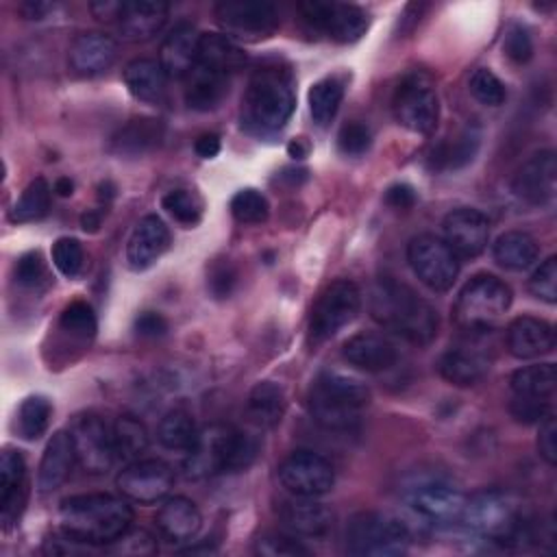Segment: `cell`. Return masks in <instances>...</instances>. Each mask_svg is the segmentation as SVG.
Returning a JSON list of instances; mask_svg holds the SVG:
<instances>
[{"instance_id":"obj_46","label":"cell","mask_w":557,"mask_h":557,"mask_svg":"<svg viewBox=\"0 0 557 557\" xmlns=\"http://www.w3.org/2000/svg\"><path fill=\"white\" fill-rule=\"evenodd\" d=\"M259 440L250 433H242L237 429H233L231 440H228V448H226V459H224V470L222 472H242L248 470L252 466V461L259 455Z\"/></svg>"},{"instance_id":"obj_25","label":"cell","mask_w":557,"mask_h":557,"mask_svg":"<svg viewBox=\"0 0 557 557\" xmlns=\"http://www.w3.org/2000/svg\"><path fill=\"white\" fill-rule=\"evenodd\" d=\"M170 7L165 2L152 0H126L120 4L117 13V30L126 41H146L154 37L165 20Z\"/></svg>"},{"instance_id":"obj_58","label":"cell","mask_w":557,"mask_h":557,"mask_svg":"<svg viewBox=\"0 0 557 557\" xmlns=\"http://www.w3.org/2000/svg\"><path fill=\"white\" fill-rule=\"evenodd\" d=\"M385 205L396 211H409L416 205V189L409 183H396L387 187Z\"/></svg>"},{"instance_id":"obj_7","label":"cell","mask_w":557,"mask_h":557,"mask_svg":"<svg viewBox=\"0 0 557 557\" xmlns=\"http://www.w3.org/2000/svg\"><path fill=\"white\" fill-rule=\"evenodd\" d=\"M409 542L407 524L383 511H359L346 527V548L361 557L405 555Z\"/></svg>"},{"instance_id":"obj_19","label":"cell","mask_w":557,"mask_h":557,"mask_svg":"<svg viewBox=\"0 0 557 557\" xmlns=\"http://www.w3.org/2000/svg\"><path fill=\"white\" fill-rule=\"evenodd\" d=\"M557 165L553 150L531 154L513 174L511 191L529 205H546L555 196Z\"/></svg>"},{"instance_id":"obj_16","label":"cell","mask_w":557,"mask_h":557,"mask_svg":"<svg viewBox=\"0 0 557 557\" xmlns=\"http://www.w3.org/2000/svg\"><path fill=\"white\" fill-rule=\"evenodd\" d=\"M120 494L139 505H152L168 496L174 485V470L161 459L131 461L115 479Z\"/></svg>"},{"instance_id":"obj_35","label":"cell","mask_w":557,"mask_h":557,"mask_svg":"<svg viewBox=\"0 0 557 557\" xmlns=\"http://www.w3.org/2000/svg\"><path fill=\"white\" fill-rule=\"evenodd\" d=\"M196 63L231 76L246 65V54L226 35L202 33L200 44H198V61Z\"/></svg>"},{"instance_id":"obj_34","label":"cell","mask_w":557,"mask_h":557,"mask_svg":"<svg viewBox=\"0 0 557 557\" xmlns=\"http://www.w3.org/2000/svg\"><path fill=\"white\" fill-rule=\"evenodd\" d=\"M165 81L168 74L154 59H133L124 67V85L141 102H159L165 96Z\"/></svg>"},{"instance_id":"obj_1","label":"cell","mask_w":557,"mask_h":557,"mask_svg":"<svg viewBox=\"0 0 557 557\" xmlns=\"http://www.w3.org/2000/svg\"><path fill=\"white\" fill-rule=\"evenodd\" d=\"M368 305L381 326L416 346H426L437 335V311L407 283L392 276L379 278L370 287Z\"/></svg>"},{"instance_id":"obj_12","label":"cell","mask_w":557,"mask_h":557,"mask_svg":"<svg viewBox=\"0 0 557 557\" xmlns=\"http://www.w3.org/2000/svg\"><path fill=\"white\" fill-rule=\"evenodd\" d=\"M407 261L413 274L433 292L450 289L459 274V257L442 237L431 233L416 235L409 242Z\"/></svg>"},{"instance_id":"obj_52","label":"cell","mask_w":557,"mask_h":557,"mask_svg":"<svg viewBox=\"0 0 557 557\" xmlns=\"http://www.w3.org/2000/svg\"><path fill=\"white\" fill-rule=\"evenodd\" d=\"M529 292L548 305L557 302V259L555 257H548L546 261H542L540 268L531 274Z\"/></svg>"},{"instance_id":"obj_3","label":"cell","mask_w":557,"mask_h":557,"mask_svg":"<svg viewBox=\"0 0 557 557\" xmlns=\"http://www.w3.org/2000/svg\"><path fill=\"white\" fill-rule=\"evenodd\" d=\"M59 522L81 544H113L131 529L133 509L113 494H76L61 500Z\"/></svg>"},{"instance_id":"obj_44","label":"cell","mask_w":557,"mask_h":557,"mask_svg":"<svg viewBox=\"0 0 557 557\" xmlns=\"http://www.w3.org/2000/svg\"><path fill=\"white\" fill-rule=\"evenodd\" d=\"M59 329L70 335L72 339H78V342H89L94 335H96V313L91 309L89 302L85 300H74L70 302L63 311H61V318H59Z\"/></svg>"},{"instance_id":"obj_9","label":"cell","mask_w":557,"mask_h":557,"mask_svg":"<svg viewBox=\"0 0 557 557\" xmlns=\"http://www.w3.org/2000/svg\"><path fill=\"white\" fill-rule=\"evenodd\" d=\"M392 113L411 133H433L440 117V98L433 81L418 70L405 74L394 89Z\"/></svg>"},{"instance_id":"obj_55","label":"cell","mask_w":557,"mask_h":557,"mask_svg":"<svg viewBox=\"0 0 557 557\" xmlns=\"http://www.w3.org/2000/svg\"><path fill=\"white\" fill-rule=\"evenodd\" d=\"M503 50L513 63H518V65L527 63L533 57V41H531L529 30L520 24H511L505 33Z\"/></svg>"},{"instance_id":"obj_56","label":"cell","mask_w":557,"mask_h":557,"mask_svg":"<svg viewBox=\"0 0 557 557\" xmlns=\"http://www.w3.org/2000/svg\"><path fill=\"white\" fill-rule=\"evenodd\" d=\"M509 413L513 416L516 422H524V424L542 422L550 413V400L513 396V400L509 403Z\"/></svg>"},{"instance_id":"obj_38","label":"cell","mask_w":557,"mask_h":557,"mask_svg":"<svg viewBox=\"0 0 557 557\" xmlns=\"http://www.w3.org/2000/svg\"><path fill=\"white\" fill-rule=\"evenodd\" d=\"M513 396L524 398H546L550 400L557 385V372L553 363H535L520 368L509 379Z\"/></svg>"},{"instance_id":"obj_33","label":"cell","mask_w":557,"mask_h":557,"mask_svg":"<svg viewBox=\"0 0 557 557\" xmlns=\"http://www.w3.org/2000/svg\"><path fill=\"white\" fill-rule=\"evenodd\" d=\"M163 137V124L157 117H133L111 139V150L124 157H141L159 146Z\"/></svg>"},{"instance_id":"obj_29","label":"cell","mask_w":557,"mask_h":557,"mask_svg":"<svg viewBox=\"0 0 557 557\" xmlns=\"http://www.w3.org/2000/svg\"><path fill=\"white\" fill-rule=\"evenodd\" d=\"M202 524V516L194 500L185 496H170L157 511V529L170 542L191 540Z\"/></svg>"},{"instance_id":"obj_17","label":"cell","mask_w":557,"mask_h":557,"mask_svg":"<svg viewBox=\"0 0 557 557\" xmlns=\"http://www.w3.org/2000/svg\"><path fill=\"white\" fill-rule=\"evenodd\" d=\"M468 337L457 344L450 346L437 361L440 374L457 385V387H470L476 385L492 366V357L487 355L485 346L479 344V337L485 333H466Z\"/></svg>"},{"instance_id":"obj_61","label":"cell","mask_w":557,"mask_h":557,"mask_svg":"<svg viewBox=\"0 0 557 557\" xmlns=\"http://www.w3.org/2000/svg\"><path fill=\"white\" fill-rule=\"evenodd\" d=\"M120 4H122V2H113V0L91 2V13H94L98 20H102V22H113V20H117Z\"/></svg>"},{"instance_id":"obj_48","label":"cell","mask_w":557,"mask_h":557,"mask_svg":"<svg viewBox=\"0 0 557 557\" xmlns=\"http://www.w3.org/2000/svg\"><path fill=\"white\" fill-rule=\"evenodd\" d=\"M470 94L485 107H500L507 98L503 81L487 67H476L468 78Z\"/></svg>"},{"instance_id":"obj_6","label":"cell","mask_w":557,"mask_h":557,"mask_svg":"<svg viewBox=\"0 0 557 557\" xmlns=\"http://www.w3.org/2000/svg\"><path fill=\"white\" fill-rule=\"evenodd\" d=\"M511 305V287L494 274L472 276L455 302V322L463 333H490Z\"/></svg>"},{"instance_id":"obj_26","label":"cell","mask_w":557,"mask_h":557,"mask_svg":"<svg viewBox=\"0 0 557 557\" xmlns=\"http://www.w3.org/2000/svg\"><path fill=\"white\" fill-rule=\"evenodd\" d=\"M507 348L516 359H535L555 348V331L553 324L533 318L520 315L507 326Z\"/></svg>"},{"instance_id":"obj_53","label":"cell","mask_w":557,"mask_h":557,"mask_svg":"<svg viewBox=\"0 0 557 557\" xmlns=\"http://www.w3.org/2000/svg\"><path fill=\"white\" fill-rule=\"evenodd\" d=\"M235 283H237V272L228 259H218L209 265L207 289L211 292L213 298H218V300L228 298L235 289Z\"/></svg>"},{"instance_id":"obj_47","label":"cell","mask_w":557,"mask_h":557,"mask_svg":"<svg viewBox=\"0 0 557 557\" xmlns=\"http://www.w3.org/2000/svg\"><path fill=\"white\" fill-rule=\"evenodd\" d=\"M161 207L183 226H194L200 222L202 202L189 189H172L161 198Z\"/></svg>"},{"instance_id":"obj_43","label":"cell","mask_w":557,"mask_h":557,"mask_svg":"<svg viewBox=\"0 0 557 557\" xmlns=\"http://www.w3.org/2000/svg\"><path fill=\"white\" fill-rule=\"evenodd\" d=\"M50 416H52V405L46 396L35 394L24 398L17 411V433L24 440H39L50 424Z\"/></svg>"},{"instance_id":"obj_37","label":"cell","mask_w":557,"mask_h":557,"mask_svg":"<svg viewBox=\"0 0 557 557\" xmlns=\"http://www.w3.org/2000/svg\"><path fill=\"white\" fill-rule=\"evenodd\" d=\"M285 413V392L274 381H261L250 389L248 396V418L261 426L270 429L281 422Z\"/></svg>"},{"instance_id":"obj_15","label":"cell","mask_w":557,"mask_h":557,"mask_svg":"<svg viewBox=\"0 0 557 557\" xmlns=\"http://www.w3.org/2000/svg\"><path fill=\"white\" fill-rule=\"evenodd\" d=\"M70 437L74 444L76 461L91 474L107 472L117 459L113 433L107 422L96 413L78 416L70 429Z\"/></svg>"},{"instance_id":"obj_62","label":"cell","mask_w":557,"mask_h":557,"mask_svg":"<svg viewBox=\"0 0 557 557\" xmlns=\"http://www.w3.org/2000/svg\"><path fill=\"white\" fill-rule=\"evenodd\" d=\"M100 222H102V218L98 211H85L81 215V226L85 233H96L100 228Z\"/></svg>"},{"instance_id":"obj_59","label":"cell","mask_w":557,"mask_h":557,"mask_svg":"<svg viewBox=\"0 0 557 557\" xmlns=\"http://www.w3.org/2000/svg\"><path fill=\"white\" fill-rule=\"evenodd\" d=\"M135 331L141 337H161L168 331V320L157 311H144L135 320Z\"/></svg>"},{"instance_id":"obj_32","label":"cell","mask_w":557,"mask_h":557,"mask_svg":"<svg viewBox=\"0 0 557 557\" xmlns=\"http://www.w3.org/2000/svg\"><path fill=\"white\" fill-rule=\"evenodd\" d=\"M479 144H481V133L474 126H468L459 131L455 137H446L440 144H435L426 157V165L433 172L459 170L474 159Z\"/></svg>"},{"instance_id":"obj_28","label":"cell","mask_w":557,"mask_h":557,"mask_svg":"<svg viewBox=\"0 0 557 557\" xmlns=\"http://www.w3.org/2000/svg\"><path fill=\"white\" fill-rule=\"evenodd\" d=\"M342 355L350 366H355L363 372L389 370L398 359L394 344L387 337L376 335V333L352 335L350 339L344 342Z\"/></svg>"},{"instance_id":"obj_50","label":"cell","mask_w":557,"mask_h":557,"mask_svg":"<svg viewBox=\"0 0 557 557\" xmlns=\"http://www.w3.org/2000/svg\"><path fill=\"white\" fill-rule=\"evenodd\" d=\"M255 553L263 557H302L311 550L285 533H265L257 540Z\"/></svg>"},{"instance_id":"obj_20","label":"cell","mask_w":557,"mask_h":557,"mask_svg":"<svg viewBox=\"0 0 557 557\" xmlns=\"http://www.w3.org/2000/svg\"><path fill=\"white\" fill-rule=\"evenodd\" d=\"M233 429L224 424H211L198 431L194 446L187 450L183 470L187 479H205L224 470L226 448Z\"/></svg>"},{"instance_id":"obj_60","label":"cell","mask_w":557,"mask_h":557,"mask_svg":"<svg viewBox=\"0 0 557 557\" xmlns=\"http://www.w3.org/2000/svg\"><path fill=\"white\" fill-rule=\"evenodd\" d=\"M194 150L198 157L202 159H213L220 152V137L215 133H202L196 141H194Z\"/></svg>"},{"instance_id":"obj_45","label":"cell","mask_w":557,"mask_h":557,"mask_svg":"<svg viewBox=\"0 0 557 557\" xmlns=\"http://www.w3.org/2000/svg\"><path fill=\"white\" fill-rule=\"evenodd\" d=\"M231 213L239 224H261L270 215V205L261 191L246 187L231 198Z\"/></svg>"},{"instance_id":"obj_4","label":"cell","mask_w":557,"mask_h":557,"mask_svg":"<svg viewBox=\"0 0 557 557\" xmlns=\"http://www.w3.org/2000/svg\"><path fill=\"white\" fill-rule=\"evenodd\" d=\"M461 522L468 531L494 544L509 546L531 540V520L522 505L500 490H483L466 498Z\"/></svg>"},{"instance_id":"obj_14","label":"cell","mask_w":557,"mask_h":557,"mask_svg":"<svg viewBox=\"0 0 557 557\" xmlns=\"http://www.w3.org/2000/svg\"><path fill=\"white\" fill-rule=\"evenodd\" d=\"M281 485L294 496L318 498L333 490V466L313 450H296L278 466Z\"/></svg>"},{"instance_id":"obj_27","label":"cell","mask_w":557,"mask_h":557,"mask_svg":"<svg viewBox=\"0 0 557 557\" xmlns=\"http://www.w3.org/2000/svg\"><path fill=\"white\" fill-rule=\"evenodd\" d=\"M117 54V44L113 37L91 30V33H81L72 46H70V67L81 74V76H96L109 70L115 61Z\"/></svg>"},{"instance_id":"obj_63","label":"cell","mask_w":557,"mask_h":557,"mask_svg":"<svg viewBox=\"0 0 557 557\" xmlns=\"http://www.w3.org/2000/svg\"><path fill=\"white\" fill-rule=\"evenodd\" d=\"M54 194L57 196H61V198H67V196H72L74 194V183H72V178H67V176H61V178H57L54 181Z\"/></svg>"},{"instance_id":"obj_18","label":"cell","mask_w":557,"mask_h":557,"mask_svg":"<svg viewBox=\"0 0 557 557\" xmlns=\"http://www.w3.org/2000/svg\"><path fill=\"white\" fill-rule=\"evenodd\" d=\"M442 231L450 250L463 259L479 257L490 242V222L479 209L472 207L453 209L444 218Z\"/></svg>"},{"instance_id":"obj_57","label":"cell","mask_w":557,"mask_h":557,"mask_svg":"<svg viewBox=\"0 0 557 557\" xmlns=\"http://www.w3.org/2000/svg\"><path fill=\"white\" fill-rule=\"evenodd\" d=\"M537 450H540V457H542L548 466H555V463H557V424H555V416H553V413H548V416L540 422Z\"/></svg>"},{"instance_id":"obj_39","label":"cell","mask_w":557,"mask_h":557,"mask_svg":"<svg viewBox=\"0 0 557 557\" xmlns=\"http://www.w3.org/2000/svg\"><path fill=\"white\" fill-rule=\"evenodd\" d=\"M344 98V81L339 76H324L309 89V113L318 126L331 124Z\"/></svg>"},{"instance_id":"obj_21","label":"cell","mask_w":557,"mask_h":557,"mask_svg":"<svg viewBox=\"0 0 557 557\" xmlns=\"http://www.w3.org/2000/svg\"><path fill=\"white\" fill-rule=\"evenodd\" d=\"M26 461L20 450L4 448L0 455V520L9 529L26 505Z\"/></svg>"},{"instance_id":"obj_22","label":"cell","mask_w":557,"mask_h":557,"mask_svg":"<svg viewBox=\"0 0 557 557\" xmlns=\"http://www.w3.org/2000/svg\"><path fill=\"white\" fill-rule=\"evenodd\" d=\"M170 246V231L157 215H144L128 242H126V261L133 272L148 270Z\"/></svg>"},{"instance_id":"obj_54","label":"cell","mask_w":557,"mask_h":557,"mask_svg":"<svg viewBox=\"0 0 557 557\" xmlns=\"http://www.w3.org/2000/svg\"><path fill=\"white\" fill-rule=\"evenodd\" d=\"M15 281L17 285L22 287H28V289H35L44 283L46 278V261L41 257L39 250H30V252H24L17 263H15Z\"/></svg>"},{"instance_id":"obj_23","label":"cell","mask_w":557,"mask_h":557,"mask_svg":"<svg viewBox=\"0 0 557 557\" xmlns=\"http://www.w3.org/2000/svg\"><path fill=\"white\" fill-rule=\"evenodd\" d=\"M283 524L302 537H324L335 522V513L329 505L311 496H294L278 509Z\"/></svg>"},{"instance_id":"obj_42","label":"cell","mask_w":557,"mask_h":557,"mask_svg":"<svg viewBox=\"0 0 557 557\" xmlns=\"http://www.w3.org/2000/svg\"><path fill=\"white\" fill-rule=\"evenodd\" d=\"M50 185L46 178L37 176L33 178L22 196L15 200L13 209H11V220L13 222H35V220H41L48 209H50Z\"/></svg>"},{"instance_id":"obj_40","label":"cell","mask_w":557,"mask_h":557,"mask_svg":"<svg viewBox=\"0 0 557 557\" xmlns=\"http://www.w3.org/2000/svg\"><path fill=\"white\" fill-rule=\"evenodd\" d=\"M157 437L163 448L187 453L198 437V429L187 411L174 409L161 418L157 426Z\"/></svg>"},{"instance_id":"obj_64","label":"cell","mask_w":557,"mask_h":557,"mask_svg":"<svg viewBox=\"0 0 557 557\" xmlns=\"http://www.w3.org/2000/svg\"><path fill=\"white\" fill-rule=\"evenodd\" d=\"M307 144L302 141V139H292L289 144H287V152H289V157H294V159H302V157H307Z\"/></svg>"},{"instance_id":"obj_2","label":"cell","mask_w":557,"mask_h":557,"mask_svg":"<svg viewBox=\"0 0 557 557\" xmlns=\"http://www.w3.org/2000/svg\"><path fill=\"white\" fill-rule=\"evenodd\" d=\"M296 107L294 76L287 65L263 63L255 67L242 98V124L257 135L281 131Z\"/></svg>"},{"instance_id":"obj_51","label":"cell","mask_w":557,"mask_h":557,"mask_svg":"<svg viewBox=\"0 0 557 557\" xmlns=\"http://www.w3.org/2000/svg\"><path fill=\"white\" fill-rule=\"evenodd\" d=\"M370 144H372V133L363 122L350 120V122L342 124V128L337 133V148L342 154L361 157L368 152Z\"/></svg>"},{"instance_id":"obj_36","label":"cell","mask_w":557,"mask_h":557,"mask_svg":"<svg viewBox=\"0 0 557 557\" xmlns=\"http://www.w3.org/2000/svg\"><path fill=\"white\" fill-rule=\"evenodd\" d=\"M537 242L522 231H507L494 244V261L511 272H522L537 261Z\"/></svg>"},{"instance_id":"obj_10","label":"cell","mask_w":557,"mask_h":557,"mask_svg":"<svg viewBox=\"0 0 557 557\" xmlns=\"http://www.w3.org/2000/svg\"><path fill=\"white\" fill-rule=\"evenodd\" d=\"M361 309V292L348 281L339 278L324 287L318 296L309 315V342L322 344L331 339L337 331L350 324Z\"/></svg>"},{"instance_id":"obj_8","label":"cell","mask_w":557,"mask_h":557,"mask_svg":"<svg viewBox=\"0 0 557 557\" xmlns=\"http://www.w3.org/2000/svg\"><path fill=\"white\" fill-rule=\"evenodd\" d=\"M407 507L431 524H455L461 520L466 496L442 474H416L403 485Z\"/></svg>"},{"instance_id":"obj_24","label":"cell","mask_w":557,"mask_h":557,"mask_svg":"<svg viewBox=\"0 0 557 557\" xmlns=\"http://www.w3.org/2000/svg\"><path fill=\"white\" fill-rule=\"evenodd\" d=\"M198 44L200 33L189 22L176 24L165 35L159 48V63L168 78H185L194 70L198 61Z\"/></svg>"},{"instance_id":"obj_5","label":"cell","mask_w":557,"mask_h":557,"mask_svg":"<svg viewBox=\"0 0 557 557\" xmlns=\"http://www.w3.org/2000/svg\"><path fill=\"white\" fill-rule=\"evenodd\" d=\"M370 405V389L344 372H322L309 389V413L326 431H350Z\"/></svg>"},{"instance_id":"obj_13","label":"cell","mask_w":557,"mask_h":557,"mask_svg":"<svg viewBox=\"0 0 557 557\" xmlns=\"http://www.w3.org/2000/svg\"><path fill=\"white\" fill-rule=\"evenodd\" d=\"M215 20L228 39L239 41H261L278 28V13L270 2H220L215 7Z\"/></svg>"},{"instance_id":"obj_30","label":"cell","mask_w":557,"mask_h":557,"mask_svg":"<svg viewBox=\"0 0 557 557\" xmlns=\"http://www.w3.org/2000/svg\"><path fill=\"white\" fill-rule=\"evenodd\" d=\"M76 453L67 431H57L50 442L46 444L39 472H37V487L39 492H54L67 479L74 466Z\"/></svg>"},{"instance_id":"obj_31","label":"cell","mask_w":557,"mask_h":557,"mask_svg":"<svg viewBox=\"0 0 557 557\" xmlns=\"http://www.w3.org/2000/svg\"><path fill=\"white\" fill-rule=\"evenodd\" d=\"M231 76L200 63L185 76V104L194 111H213L228 91Z\"/></svg>"},{"instance_id":"obj_41","label":"cell","mask_w":557,"mask_h":557,"mask_svg":"<svg viewBox=\"0 0 557 557\" xmlns=\"http://www.w3.org/2000/svg\"><path fill=\"white\" fill-rule=\"evenodd\" d=\"M115 457L124 461H135L148 448V431L144 422L135 416H120L111 429Z\"/></svg>"},{"instance_id":"obj_11","label":"cell","mask_w":557,"mask_h":557,"mask_svg":"<svg viewBox=\"0 0 557 557\" xmlns=\"http://www.w3.org/2000/svg\"><path fill=\"white\" fill-rule=\"evenodd\" d=\"M302 22L315 30L326 35L337 44H352L361 35H366L370 26V15L366 9L346 2H320L307 0L298 4Z\"/></svg>"},{"instance_id":"obj_49","label":"cell","mask_w":557,"mask_h":557,"mask_svg":"<svg viewBox=\"0 0 557 557\" xmlns=\"http://www.w3.org/2000/svg\"><path fill=\"white\" fill-rule=\"evenodd\" d=\"M52 263L63 276L76 278L85 263V252L81 242L74 237H59L52 244Z\"/></svg>"}]
</instances>
